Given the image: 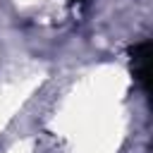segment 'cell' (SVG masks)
<instances>
[{
	"mask_svg": "<svg viewBox=\"0 0 153 153\" xmlns=\"http://www.w3.org/2000/svg\"><path fill=\"white\" fill-rule=\"evenodd\" d=\"M148 48L151 43L148 41H141L131 48V57H134V76L146 86V79H148Z\"/></svg>",
	"mask_w": 153,
	"mask_h": 153,
	"instance_id": "obj_1",
	"label": "cell"
},
{
	"mask_svg": "<svg viewBox=\"0 0 153 153\" xmlns=\"http://www.w3.org/2000/svg\"><path fill=\"white\" fill-rule=\"evenodd\" d=\"M74 2H84V0H74Z\"/></svg>",
	"mask_w": 153,
	"mask_h": 153,
	"instance_id": "obj_2",
	"label": "cell"
}]
</instances>
